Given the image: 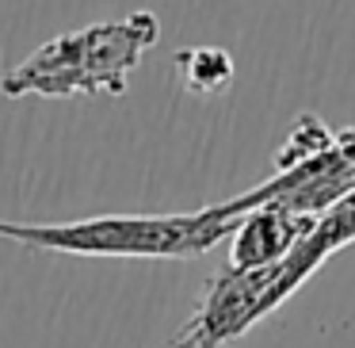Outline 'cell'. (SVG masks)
Here are the masks:
<instances>
[{
  "label": "cell",
  "mask_w": 355,
  "mask_h": 348,
  "mask_svg": "<svg viewBox=\"0 0 355 348\" xmlns=\"http://www.w3.org/2000/svg\"><path fill=\"white\" fill-rule=\"evenodd\" d=\"M176 65V77L187 92H199V96H210V92H225L233 81V58L230 50L222 47H191V50H180L172 58Z\"/></svg>",
  "instance_id": "obj_4"
},
{
  "label": "cell",
  "mask_w": 355,
  "mask_h": 348,
  "mask_svg": "<svg viewBox=\"0 0 355 348\" xmlns=\"http://www.w3.org/2000/svg\"><path fill=\"white\" fill-rule=\"evenodd\" d=\"M317 226V218L294 215L283 203H260L245 210L233 226V245H230V268L233 272H256L286 260L294 245Z\"/></svg>",
  "instance_id": "obj_3"
},
{
  "label": "cell",
  "mask_w": 355,
  "mask_h": 348,
  "mask_svg": "<svg viewBox=\"0 0 355 348\" xmlns=\"http://www.w3.org/2000/svg\"><path fill=\"white\" fill-rule=\"evenodd\" d=\"M157 39H161V19L153 12H130L123 19L77 27L42 42L19 65H12L0 77V92L8 100L19 96L65 100V96L96 92L123 96L141 54L157 47Z\"/></svg>",
  "instance_id": "obj_2"
},
{
  "label": "cell",
  "mask_w": 355,
  "mask_h": 348,
  "mask_svg": "<svg viewBox=\"0 0 355 348\" xmlns=\"http://www.w3.org/2000/svg\"><path fill=\"white\" fill-rule=\"evenodd\" d=\"M237 226L230 203L191 215H96L73 222H12L0 218V238L27 249L69 256H130V260H191L225 241Z\"/></svg>",
  "instance_id": "obj_1"
},
{
  "label": "cell",
  "mask_w": 355,
  "mask_h": 348,
  "mask_svg": "<svg viewBox=\"0 0 355 348\" xmlns=\"http://www.w3.org/2000/svg\"><path fill=\"white\" fill-rule=\"evenodd\" d=\"M332 142H336V131H329L317 115H298L294 126H291V134H286V142L275 154L279 172L294 169V165H306L309 157H317L321 149H329Z\"/></svg>",
  "instance_id": "obj_5"
}]
</instances>
